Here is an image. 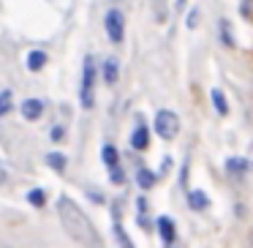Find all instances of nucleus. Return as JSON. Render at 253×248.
Returning <instances> with one entry per match:
<instances>
[{"instance_id":"1","label":"nucleus","mask_w":253,"mask_h":248,"mask_svg":"<svg viewBox=\"0 0 253 248\" xmlns=\"http://www.w3.org/2000/svg\"><path fill=\"white\" fill-rule=\"evenodd\" d=\"M57 215H60L66 235L74 243H79V246H101V235L95 232L93 221L87 218V213L77 202H71L68 197H60L57 199Z\"/></svg>"},{"instance_id":"2","label":"nucleus","mask_w":253,"mask_h":248,"mask_svg":"<svg viewBox=\"0 0 253 248\" xmlns=\"http://www.w3.org/2000/svg\"><path fill=\"white\" fill-rule=\"evenodd\" d=\"M95 60L93 57H84V68H82V93H79V101H82V106L84 109H93L95 106V99H93V93H95Z\"/></svg>"},{"instance_id":"3","label":"nucleus","mask_w":253,"mask_h":248,"mask_svg":"<svg viewBox=\"0 0 253 248\" xmlns=\"http://www.w3.org/2000/svg\"><path fill=\"white\" fill-rule=\"evenodd\" d=\"M155 134L161 139H174L180 134V117L174 115L171 109H161L155 115Z\"/></svg>"},{"instance_id":"4","label":"nucleus","mask_w":253,"mask_h":248,"mask_svg":"<svg viewBox=\"0 0 253 248\" xmlns=\"http://www.w3.org/2000/svg\"><path fill=\"white\" fill-rule=\"evenodd\" d=\"M106 36H109V41H115V44H120L123 36H126V17H123L120 8H112V11L106 14Z\"/></svg>"},{"instance_id":"5","label":"nucleus","mask_w":253,"mask_h":248,"mask_svg":"<svg viewBox=\"0 0 253 248\" xmlns=\"http://www.w3.org/2000/svg\"><path fill=\"white\" fill-rule=\"evenodd\" d=\"M158 235H161V240L166 243V246H174V240H177V232H174V221L169 218V215H161L158 221Z\"/></svg>"},{"instance_id":"6","label":"nucleus","mask_w":253,"mask_h":248,"mask_svg":"<svg viewBox=\"0 0 253 248\" xmlns=\"http://www.w3.org/2000/svg\"><path fill=\"white\" fill-rule=\"evenodd\" d=\"M41 112H44V104L39 99H25L22 101V117L25 120H39Z\"/></svg>"},{"instance_id":"7","label":"nucleus","mask_w":253,"mask_h":248,"mask_svg":"<svg viewBox=\"0 0 253 248\" xmlns=\"http://www.w3.org/2000/svg\"><path fill=\"white\" fill-rule=\"evenodd\" d=\"M131 145L136 150H147V145H150V139H147V126H144L142 120H139V126L133 128V139H131Z\"/></svg>"},{"instance_id":"8","label":"nucleus","mask_w":253,"mask_h":248,"mask_svg":"<svg viewBox=\"0 0 253 248\" xmlns=\"http://www.w3.org/2000/svg\"><path fill=\"white\" fill-rule=\"evenodd\" d=\"M117 77H120V66H117L115 57H109V60L104 63V82L106 85H117Z\"/></svg>"},{"instance_id":"9","label":"nucleus","mask_w":253,"mask_h":248,"mask_svg":"<svg viewBox=\"0 0 253 248\" xmlns=\"http://www.w3.org/2000/svg\"><path fill=\"white\" fill-rule=\"evenodd\" d=\"M188 204H191V210H204L210 204V199L204 191H191L188 194Z\"/></svg>"},{"instance_id":"10","label":"nucleus","mask_w":253,"mask_h":248,"mask_svg":"<svg viewBox=\"0 0 253 248\" xmlns=\"http://www.w3.org/2000/svg\"><path fill=\"white\" fill-rule=\"evenodd\" d=\"M44 66H46V55H44V52H30V55H28V68H30V71H41Z\"/></svg>"},{"instance_id":"11","label":"nucleus","mask_w":253,"mask_h":248,"mask_svg":"<svg viewBox=\"0 0 253 248\" xmlns=\"http://www.w3.org/2000/svg\"><path fill=\"white\" fill-rule=\"evenodd\" d=\"M11 104H14V93L11 90H0V117L11 112Z\"/></svg>"},{"instance_id":"12","label":"nucleus","mask_w":253,"mask_h":248,"mask_svg":"<svg viewBox=\"0 0 253 248\" xmlns=\"http://www.w3.org/2000/svg\"><path fill=\"white\" fill-rule=\"evenodd\" d=\"M226 169H229L231 175H242V172H248V161L245 158H229L226 161Z\"/></svg>"},{"instance_id":"13","label":"nucleus","mask_w":253,"mask_h":248,"mask_svg":"<svg viewBox=\"0 0 253 248\" xmlns=\"http://www.w3.org/2000/svg\"><path fill=\"white\" fill-rule=\"evenodd\" d=\"M101 155H104V164L109 166V169H112V166H117V158H120V155H117V150L112 148V145H106V148L101 150Z\"/></svg>"},{"instance_id":"14","label":"nucleus","mask_w":253,"mask_h":248,"mask_svg":"<svg viewBox=\"0 0 253 248\" xmlns=\"http://www.w3.org/2000/svg\"><path fill=\"white\" fill-rule=\"evenodd\" d=\"M136 180H139V186H142V188H153L155 186V175L150 169H139Z\"/></svg>"},{"instance_id":"15","label":"nucleus","mask_w":253,"mask_h":248,"mask_svg":"<svg viewBox=\"0 0 253 248\" xmlns=\"http://www.w3.org/2000/svg\"><path fill=\"white\" fill-rule=\"evenodd\" d=\"M28 202L33 204V207H44V202H46V194L41 191V188H33V191L28 194Z\"/></svg>"},{"instance_id":"16","label":"nucleus","mask_w":253,"mask_h":248,"mask_svg":"<svg viewBox=\"0 0 253 248\" xmlns=\"http://www.w3.org/2000/svg\"><path fill=\"white\" fill-rule=\"evenodd\" d=\"M212 104H215V109H218L220 115H226V112H229V104H226V99H223V93H220V90H212Z\"/></svg>"},{"instance_id":"17","label":"nucleus","mask_w":253,"mask_h":248,"mask_svg":"<svg viewBox=\"0 0 253 248\" xmlns=\"http://www.w3.org/2000/svg\"><path fill=\"white\" fill-rule=\"evenodd\" d=\"M46 161H49V166H55L57 172L66 169V155H63V153H52V155H46Z\"/></svg>"},{"instance_id":"18","label":"nucleus","mask_w":253,"mask_h":248,"mask_svg":"<svg viewBox=\"0 0 253 248\" xmlns=\"http://www.w3.org/2000/svg\"><path fill=\"white\" fill-rule=\"evenodd\" d=\"M109 177H112V183H115V186H120V183H123V169H120V166H112Z\"/></svg>"},{"instance_id":"19","label":"nucleus","mask_w":253,"mask_h":248,"mask_svg":"<svg viewBox=\"0 0 253 248\" xmlns=\"http://www.w3.org/2000/svg\"><path fill=\"white\" fill-rule=\"evenodd\" d=\"M52 139H57V142L63 139V128H60V126H57V128H52Z\"/></svg>"},{"instance_id":"20","label":"nucleus","mask_w":253,"mask_h":248,"mask_svg":"<svg viewBox=\"0 0 253 248\" xmlns=\"http://www.w3.org/2000/svg\"><path fill=\"white\" fill-rule=\"evenodd\" d=\"M3 180H8V175H6V169L0 166V183H3Z\"/></svg>"},{"instance_id":"21","label":"nucleus","mask_w":253,"mask_h":248,"mask_svg":"<svg viewBox=\"0 0 253 248\" xmlns=\"http://www.w3.org/2000/svg\"><path fill=\"white\" fill-rule=\"evenodd\" d=\"M177 3H180V6H185V0H177Z\"/></svg>"}]
</instances>
